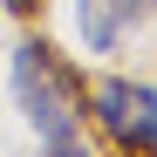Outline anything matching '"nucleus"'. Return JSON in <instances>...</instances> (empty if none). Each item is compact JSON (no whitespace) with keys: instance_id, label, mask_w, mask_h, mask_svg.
<instances>
[{"instance_id":"obj_3","label":"nucleus","mask_w":157,"mask_h":157,"mask_svg":"<svg viewBox=\"0 0 157 157\" xmlns=\"http://www.w3.org/2000/svg\"><path fill=\"white\" fill-rule=\"evenodd\" d=\"M144 14H150V0H75V28H82L89 55H116Z\"/></svg>"},{"instance_id":"obj_1","label":"nucleus","mask_w":157,"mask_h":157,"mask_svg":"<svg viewBox=\"0 0 157 157\" xmlns=\"http://www.w3.org/2000/svg\"><path fill=\"white\" fill-rule=\"evenodd\" d=\"M14 102L48 150H82V82L62 68L55 48H41V41L14 48Z\"/></svg>"},{"instance_id":"obj_2","label":"nucleus","mask_w":157,"mask_h":157,"mask_svg":"<svg viewBox=\"0 0 157 157\" xmlns=\"http://www.w3.org/2000/svg\"><path fill=\"white\" fill-rule=\"evenodd\" d=\"M96 123L123 150H157V82H96Z\"/></svg>"},{"instance_id":"obj_4","label":"nucleus","mask_w":157,"mask_h":157,"mask_svg":"<svg viewBox=\"0 0 157 157\" xmlns=\"http://www.w3.org/2000/svg\"><path fill=\"white\" fill-rule=\"evenodd\" d=\"M0 7H7V14H34L41 0H0Z\"/></svg>"}]
</instances>
